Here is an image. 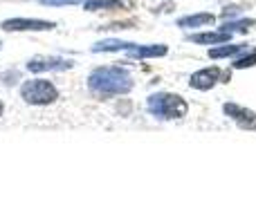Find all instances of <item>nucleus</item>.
Instances as JSON below:
<instances>
[{
    "mask_svg": "<svg viewBox=\"0 0 256 224\" xmlns=\"http://www.w3.org/2000/svg\"><path fill=\"white\" fill-rule=\"evenodd\" d=\"M88 88L94 94L112 97V94H126L132 90V76L124 67H97L88 76Z\"/></svg>",
    "mask_w": 256,
    "mask_h": 224,
    "instance_id": "nucleus-1",
    "label": "nucleus"
},
{
    "mask_svg": "<svg viewBox=\"0 0 256 224\" xmlns=\"http://www.w3.org/2000/svg\"><path fill=\"white\" fill-rule=\"evenodd\" d=\"M252 65H256V49H254V52H250L248 56L238 58V61L234 63L236 70H243V67H252Z\"/></svg>",
    "mask_w": 256,
    "mask_h": 224,
    "instance_id": "nucleus-16",
    "label": "nucleus"
},
{
    "mask_svg": "<svg viewBox=\"0 0 256 224\" xmlns=\"http://www.w3.org/2000/svg\"><path fill=\"white\" fill-rule=\"evenodd\" d=\"M20 99L30 106H50L58 99V90L52 81L32 79L20 85Z\"/></svg>",
    "mask_w": 256,
    "mask_h": 224,
    "instance_id": "nucleus-3",
    "label": "nucleus"
},
{
    "mask_svg": "<svg viewBox=\"0 0 256 224\" xmlns=\"http://www.w3.org/2000/svg\"><path fill=\"white\" fill-rule=\"evenodd\" d=\"M74 65V61L70 58H61V56H36L32 61H27V70L32 74H40V72H63L70 70Z\"/></svg>",
    "mask_w": 256,
    "mask_h": 224,
    "instance_id": "nucleus-4",
    "label": "nucleus"
},
{
    "mask_svg": "<svg viewBox=\"0 0 256 224\" xmlns=\"http://www.w3.org/2000/svg\"><path fill=\"white\" fill-rule=\"evenodd\" d=\"M225 114H230L232 119H236L240 126H254V123H256V114L252 110H248V108L236 106V103H227V106H225Z\"/></svg>",
    "mask_w": 256,
    "mask_h": 224,
    "instance_id": "nucleus-8",
    "label": "nucleus"
},
{
    "mask_svg": "<svg viewBox=\"0 0 256 224\" xmlns=\"http://www.w3.org/2000/svg\"><path fill=\"white\" fill-rule=\"evenodd\" d=\"M4 31H50L56 27L52 20H38V18H9L0 22Z\"/></svg>",
    "mask_w": 256,
    "mask_h": 224,
    "instance_id": "nucleus-5",
    "label": "nucleus"
},
{
    "mask_svg": "<svg viewBox=\"0 0 256 224\" xmlns=\"http://www.w3.org/2000/svg\"><path fill=\"white\" fill-rule=\"evenodd\" d=\"M126 52L132 58H153V56H164L168 49H166V45H135L132 43Z\"/></svg>",
    "mask_w": 256,
    "mask_h": 224,
    "instance_id": "nucleus-7",
    "label": "nucleus"
},
{
    "mask_svg": "<svg viewBox=\"0 0 256 224\" xmlns=\"http://www.w3.org/2000/svg\"><path fill=\"white\" fill-rule=\"evenodd\" d=\"M243 49V45H225V47H214L209 49V56L212 58H222V56H232V54L240 52Z\"/></svg>",
    "mask_w": 256,
    "mask_h": 224,
    "instance_id": "nucleus-13",
    "label": "nucleus"
},
{
    "mask_svg": "<svg viewBox=\"0 0 256 224\" xmlns=\"http://www.w3.org/2000/svg\"><path fill=\"white\" fill-rule=\"evenodd\" d=\"M0 49H2V43H0Z\"/></svg>",
    "mask_w": 256,
    "mask_h": 224,
    "instance_id": "nucleus-19",
    "label": "nucleus"
},
{
    "mask_svg": "<svg viewBox=\"0 0 256 224\" xmlns=\"http://www.w3.org/2000/svg\"><path fill=\"white\" fill-rule=\"evenodd\" d=\"M2 112H4V106H2V101H0V117H2Z\"/></svg>",
    "mask_w": 256,
    "mask_h": 224,
    "instance_id": "nucleus-18",
    "label": "nucleus"
},
{
    "mask_svg": "<svg viewBox=\"0 0 256 224\" xmlns=\"http://www.w3.org/2000/svg\"><path fill=\"white\" fill-rule=\"evenodd\" d=\"M256 22L254 20H236V22H225V27H222V31H227V34H234V31H248L250 27H254Z\"/></svg>",
    "mask_w": 256,
    "mask_h": 224,
    "instance_id": "nucleus-14",
    "label": "nucleus"
},
{
    "mask_svg": "<svg viewBox=\"0 0 256 224\" xmlns=\"http://www.w3.org/2000/svg\"><path fill=\"white\" fill-rule=\"evenodd\" d=\"M18 81H20V72L18 70H9V72H2V74H0V83L7 85V88L16 85Z\"/></svg>",
    "mask_w": 256,
    "mask_h": 224,
    "instance_id": "nucleus-15",
    "label": "nucleus"
},
{
    "mask_svg": "<svg viewBox=\"0 0 256 224\" xmlns=\"http://www.w3.org/2000/svg\"><path fill=\"white\" fill-rule=\"evenodd\" d=\"M186 101L178 94L158 92L148 97V112L158 119H182L186 114Z\"/></svg>",
    "mask_w": 256,
    "mask_h": 224,
    "instance_id": "nucleus-2",
    "label": "nucleus"
},
{
    "mask_svg": "<svg viewBox=\"0 0 256 224\" xmlns=\"http://www.w3.org/2000/svg\"><path fill=\"white\" fill-rule=\"evenodd\" d=\"M214 16L212 13H196V16H184L178 20V27H202V25H212Z\"/></svg>",
    "mask_w": 256,
    "mask_h": 224,
    "instance_id": "nucleus-12",
    "label": "nucleus"
},
{
    "mask_svg": "<svg viewBox=\"0 0 256 224\" xmlns=\"http://www.w3.org/2000/svg\"><path fill=\"white\" fill-rule=\"evenodd\" d=\"M132 7L130 0H86L84 9L86 11H97V9H122Z\"/></svg>",
    "mask_w": 256,
    "mask_h": 224,
    "instance_id": "nucleus-9",
    "label": "nucleus"
},
{
    "mask_svg": "<svg viewBox=\"0 0 256 224\" xmlns=\"http://www.w3.org/2000/svg\"><path fill=\"white\" fill-rule=\"evenodd\" d=\"M45 7H63V4H79L86 2V0H40Z\"/></svg>",
    "mask_w": 256,
    "mask_h": 224,
    "instance_id": "nucleus-17",
    "label": "nucleus"
},
{
    "mask_svg": "<svg viewBox=\"0 0 256 224\" xmlns=\"http://www.w3.org/2000/svg\"><path fill=\"white\" fill-rule=\"evenodd\" d=\"M132 43H126V40L120 38H106V40H99V43L92 45V52H122V49H128Z\"/></svg>",
    "mask_w": 256,
    "mask_h": 224,
    "instance_id": "nucleus-11",
    "label": "nucleus"
},
{
    "mask_svg": "<svg viewBox=\"0 0 256 224\" xmlns=\"http://www.w3.org/2000/svg\"><path fill=\"white\" fill-rule=\"evenodd\" d=\"M232 34H227V31H204V34H194L189 36V40H194V43H200V45H209V43H227L230 40Z\"/></svg>",
    "mask_w": 256,
    "mask_h": 224,
    "instance_id": "nucleus-10",
    "label": "nucleus"
},
{
    "mask_svg": "<svg viewBox=\"0 0 256 224\" xmlns=\"http://www.w3.org/2000/svg\"><path fill=\"white\" fill-rule=\"evenodd\" d=\"M218 76H220V72L216 70V67H207V70H198L194 76H191V88L196 90H209L216 85Z\"/></svg>",
    "mask_w": 256,
    "mask_h": 224,
    "instance_id": "nucleus-6",
    "label": "nucleus"
}]
</instances>
